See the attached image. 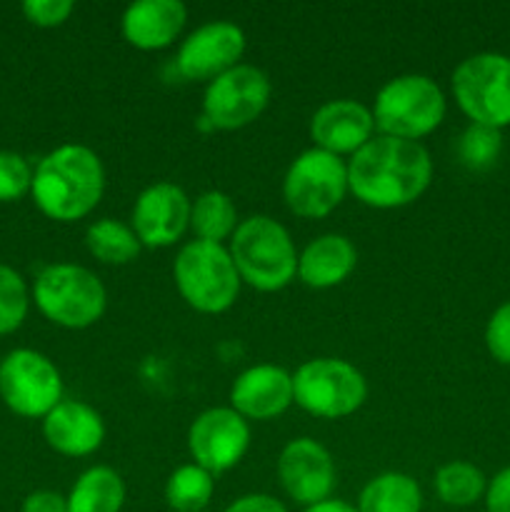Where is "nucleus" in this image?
Returning a JSON list of instances; mask_svg holds the SVG:
<instances>
[{
	"instance_id": "22",
	"label": "nucleus",
	"mask_w": 510,
	"mask_h": 512,
	"mask_svg": "<svg viewBox=\"0 0 510 512\" xmlns=\"http://www.w3.org/2000/svg\"><path fill=\"white\" fill-rule=\"evenodd\" d=\"M358 512H420L423 510V490L418 480L408 473L388 470L365 483L360 490Z\"/></svg>"
},
{
	"instance_id": "25",
	"label": "nucleus",
	"mask_w": 510,
	"mask_h": 512,
	"mask_svg": "<svg viewBox=\"0 0 510 512\" xmlns=\"http://www.w3.org/2000/svg\"><path fill=\"white\" fill-rule=\"evenodd\" d=\"M433 488L440 503L448 508H470L485 498L488 480L483 470L475 468L468 460H450L435 470Z\"/></svg>"
},
{
	"instance_id": "27",
	"label": "nucleus",
	"mask_w": 510,
	"mask_h": 512,
	"mask_svg": "<svg viewBox=\"0 0 510 512\" xmlns=\"http://www.w3.org/2000/svg\"><path fill=\"white\" fill-rule=\"evenodd\" d=\"M503 153V135L498 128L470 123L458 140V158L470 170L493 168Z\"/></svg>"
},
{
	"instance_id": "16",
	"label": "nucleus",
	"mask_w": 510,
	"mask_h": 512,
	"mask_svg": "<svg viewBox=\"0 0 510 512\" xmlns=\"http://www.w3.org/2000/svg\"><path fill=\"white\" fill-rule=\"evenodd\" d=\"M308 130L313 148L343 158V155H355L375 138V118L373 110L360 100L338 98L315 110Z\"/></svg>"
},
{
	"instance_id": "23",
	"label": "nucleus",
	"mask_w": 510,
	"mask_h": 512,
	"mask_svg": "<svg viewBox=\"0 0 510 512\" xmlns=\"http://www.w3.org/2000/svg\"><path fill=\"white\" fill-rule=\"evenodd\" d=\"M240 225L238 208L223 190H205L190 205V230L195 240L225 245Z\"/></svg>"
},
{
	"instance_id": "12",
	"label": "nucleus",
	"mask_w": 510,
	"mask_h": 512,
	"mask_svg": "<svg viewBox=\"0 0 510 512\" xmlns=\"http://www.w3.org/2000/svg\"><path fill=\"white\" fill-rule=\"evenodd\" d=\"M250 448V423L233 408H208L190 423L188 453L195 465L220 475L233 470Z\"/></svg>"
},
{
	"instance_id": "31",
	"label": "nucleus",
	"mask_w": 510,
	"mask_h": 512,
	"mask_svg": "<svg viewBox=\"0 0 510 512\" xmlns=\"http://www.w3.org/2000/svg\"><path fill=\"white\" fill-rule=\"evenodd\" d=\"M73 0H25L23 15L38 28H58L73 15Z\"/></svg>"
},
{
	"instance_id": "13",
	"label": "nucleus",
	"mask_w": 510,
	"mask_h": 512,
	"mask_svg": "<svg viewBox=\"0 0 510 512\" xmlns=\"http://www.w3.org/2000/svg\"><path fill=\"white\" fill-rule=\"evenodd\" d=\"M275 473L283 493L303 508L330 500L338 485L333 455L313 438H295L285 443Z\"/></svg>"
},
{
	"instance_id": "26",
	"label": "nucleus",
	"mask_w": 510,
	"mask_h": 512,
	"mask_svg": "<svg viewBox=\"0 0 510 512\" xmlns=\"http://www.w3.org/2000/svg\"><path fill=\"white\" fill-rule=\"evenodd\" d=\"M215 495V475L200 465H180L165 483V503L173 512H205Z\"/></svg>"
},
{
	"instance_id": "30",
	"label": "nucleus",
	"mask_w": 510,
	"mask_h": 512,
	"mask_svg": "<svg viewBox=\"0 0 510 512\" xmlns=\"http://www.w3.org/2000/svg\"><path fill=\"white\" fill-rule=\"evenodd\" d=\"M485 348L500 365H510V300L490 315L485 325Z\"/></svg>"
},
{
	"instance_id": "17",
	"label": "nucleus",
	"mask_w": 510,
	"mask_h": 512,
	"mask_svg": "<svg viewBox=\"0 0 510 512\" xmlns=\"http://www.w3.org/2000/svg\"><path fill=\"white\" fill-rule=\"evenodd\" d=\"M295 403L293 373L280 365L260 363L243 370L230 388V408L245 420H275Z\"/></svg>"
},
{
	"instance_id": "34",
	"label": "nucleus",
	"mask_w": 510,
	"mask_h": 512,
	"mask_svg": "<svg viewBox=\"0 0 510 512\" xmlns=\"http://www.w3.org/2000/svg\"><path fill=\"white\" fill-rule=\"evenodd\" d=\"M20 512H68V500L55 490H35L23 500Z\"/></svg>"
},
{
	"instance_id": "15",
	"label": "nucleus",
	"mask_w": 510,
	"mask_h": 512,
	"mask_svg": "<svg viewBox=\"0 0 510 512\" xmlns=\"http://www.w3.org/2000/svg\"><path fill=\"white\" fill-rule=\"evenodd\" d=\"M245 53V33L230 20H213L195 28L180 43L175 68L185 80H215L240 65Z\"/></svg>"
},
{
	"instance_id": "8",
	"label": "nucleus",
	"mask_w": 510,
	"mask_h": 512,
	"mask_svg": "<svg viewBox=\"0 0 510 512\" xmlns=\"http://www.w3.org/2000/svg\"><path fill=\"white\" fill-rule=\"evenodd\" d=\"M348 193V160L320 148L303 150L285 170L283 200L303 220L328 218Z\"/></svg>"
},
{
	"instance_id": "4",
	"label": "nucleus",
	"mask_w": 510,
	"mask_h": 512,
	"mask_svg": "<svg viewBox=\"0 0 510 512\" xmlns=\"http://www.w3.org/2000/svg\"><path fill=\"white\" fill-rule=\"evenodd\" d=\"M370 110L380 135L420 143L443 123L448 103L440 85L430 75L405 73L380 85Z\"/></svg>"
},
{
	"instance_id": "10",
	"label": "nucleus",
	"mask_w": 510,
	"mask_h": 512,
	"mask_svg": "<svg viewBox=\"0 0 510 512\" xmlns=\"http://www.w3.org/2000/svg\"><path fill=\"white\" fill-rule=\"evenodd\" d=\"M273 85L265 70L240 63L205 85L203 125L210 130H240L268 108Z\"/></svg>"
},
{
	"instance_id": "19",
	"label": "nucleus",
	"mask_w": 510,
	"mask_h": 512,
	"mask_svg": "<svg viewBox=\"0 0 510 512\" xmlns=\"http://www.w3.org/2000/svg\"><path fill=\"white\" fill-rule=\"evenodd\" d=\"M188 8L180 0H135L120 18V30L128 45L153 53L170 48L183 33Z\"/></svg>"
},
{
	"instance_id": "11",
	"label": "nucleus",
	"mask_w": 510,
	"mask_h": 512,
	"mask_svg": "<svg viewBox=\"0 0 510 512\" xmlns=\"http://www.w3.org/2000/svg\"><path fill=\"white\" fill-rule=\"evenodd\" d=\"M0 398L20 418H45L63 400L60 370L38 350H13L0 360Z\"/></svg>"
},
{
	"instance_id": "20",
	"label": "nucleus",
	"mask_w": 510,
	"mask_h": 512,
	"mask_svg": "<svg viewBox=\"0 0 510 512\" xmlns=\"http://www.w3.org/2000/svg\"><path fill=\"white\" fill-rule=\"evenodd\" d=\"M358 265V250L350 238L325 233L298 253V280L313 290H330L345 283Z\"/></svg>"
},
{
	"instance_id": "14",
	"label": "nucleus",
	"mask_w": 510,
	"mask_h": 512,
	"mask_svg": "<svg viewBox=\"0 0 510 512\" xmlns=\"http://www.w3.org/2000/svg\"><path fill=\"white\" fill-rule=\"evenodd\" d=\"M190 205L193 200L180 185L160 180L135 198L130 228L143 248H170L190 230Z\"/></svg>"
},
{
	"instance_id": "2",
	"label": "nucleus",
	"mask_w": 510,
	"mask_h": 512,
	"mask_svg": "<svg viewBox=\"0 0 510 512\" xmlns=\"http://www.w3.org/2000/svg\"><path fill=\"white\" fill-rule=\"evenodd\" d=\"M105 193V168L93 148L65 143L50 150L33 170L35 205L58 223L83 220L98 208Z\"/></svg>"
},
{
	"instance_id": "21",
	"label": "nucleus",
	"mask_w": 510,
	"mask_h": 512,
	"mask_svg": "<svg viewBox=\"0 0 510 512\" xmlns=\"http://www.w3.org/2000/svg\"><path fill=\"white\" fill-rule=\"evenodd\" d=\"M125 480L108 465H93L78 475L68 500V512H120L125 505Z\"/></svg>"
},
{
	"instance_id": "35",
	"label": "nucleus",
	"mask_w": 510,
	"mask_h": 512,
	"mask_svg": "<svg viewBox=\"0 0 510 512\" xmlns=\"http://www.w3.org/2000/svg\"><path fill=\"white\" fill-rule=\"evenodd\" d=\"M303 512H358V510H355V505L345 503V500L330 498V500H325V503H318V505H310V508H303Z\"/></svg>"
},
{
	"instance_id": "24",
	"label": "nucleus",
	"mask_w": 510,
	"mask_h": 512,
	"mask_svg": "<svg viewBox=\"0 0 510 512\" xmlns=\"http://www.w3.org/2000/svg\"><path fill=\"white\" fill-rule=\"evenodd\" d=\"M85 248L103 265H128L138 258L143 245L128 223L100 218L85 230Z\"/></svg>"
},
{
	"instance_id": "33",
	"label": "nucleus",
	"mask_w": 510,
	"mask_h": 512,
	"mask_svg": "<svg viewBox=\"0 0 510 512\" xmlns=\"http://www.w3.org/2000/svg\"><path fill=\"white\" fill-rule=\"evenodd\" d=\"M223 512H288V508L275 495L248 493L235 498Z\"/></svg>"
},
{
	"instance_id": "5",
	"label": "nucleus",
	"mask_w": 510,
	"mask_h": 512,
	"mask_svg": "<svg viewBox=\"0 0 510 512\" xmlns=\"http://www.w3.org/2000/svg\"><path fill=\"white\" fill-rule=\"evenodd\" d=\"M173 278L180 298L203 315H220L233 308L243 288L228 245L195 238L175 255Z\"/></svg>"
},
{
	"instance_id": "7",
	"label": "nucleus",
	"mask_w": 510,
	"mask_h": 512,
	"mask_svg": "<svg viewBox=\"0 0 510 512\" xmlns=\"http://www.w3.org/2000/svg\"><path fill=\"white\" fill-rule=\"evenodd\" d=\"M295 405L320 420L358 413L368 398L365 375L343 358L305 360L293 373Z\"/></svg>"
},
{
	"instance_id": "9",
	"label": "nucleus",
	"mask_w": 510,
	"mask_h": 512,
	"mask_svg": "<svg viewBox=\"0 0 510 512\" xmlns=\"http://www.w3.org/2000/svg\"><path fill=\"white\" fill-rule=\"evenodd\" d=\"M453 98L470 123L488 128L510 125V58L503 53H475L450 78Z\"/></svg>"
},
{
	"instance_id": "1",
	"label": "nucleus",
	"mask_w": 510,
	"mask_h": 512,
	"mask_svg": "<svg viewBox=\"0 0 510 512\" xmlns=\"http://www.w3.org/2000/svg\"><path fill=\"white\" fill-rule=\"evenodd\" d=\"M433 180V158L423 143L375 135L348 158V190L375 210L415 203Z\"/></svg>"
},
{
	"instance_id": "32",
	"label": "nucleus",
	"mask_w": 510,
	"mask_h": 512,
	"mask_svg": "<svg viewBox=\"0 0 510 512\" xmlns=\"http://www.w3.org/2000/svg\"><path fill=\"white\" fill-rule=\"evenodd\" d=\"M485 512H510V465L488 480L485 490Z\"/></svg>"
},
{
	"instance_id": "28",
	"label": "nucleus",
	"mask_w": 510,
	"mask_h": 512,
	"mask_svg": "<svg viewBox=\"0 0 510 512\" xmlns=\"http://www.w3.org/2000/svg\"><path fill=\"white\" fill-rule=\"evenodd\" d=\"M30 308L28 285L23 275L0 263V335H10L23 325Z\"/></svg>"
},
{
	"instance_id": "18",
	"label": "nucleus",
	"mask_w": 510,
	"mask_h": 512,
	"mask_svg": "<svg viewBox=\"0 0 510 512\" xmlns=\"http://www.w3.org/2000/svg\"><path fill=\"white\" fill-rule=\"evenodd\" d=\"M43 438L65 458H88L105 440L103 415L83 400H60L43 418Z\"/></svg>"
},
{
	"instance_id": "29",
	"label": "nucleus",
	"mask_w": 510,
	"mask_h": 512,
	"mask_svg": "<svg viewBox=\"0 0 510 512\" xmlns=\"http://www.w3.org/2000/svg\"><path fill=\"white\" fill-rule=\"evenodd\" d=\"M33 188V168L13 150H0V203L20 200Z\"/></svg>"
},
{
	"instance_id": "3",
	"label": "nucleus",
	"mask_w": 510,
	"mask_h": 512,
	"mask_svg": "<svg viewBox=\"0 0 510 512\" xmlns=\"http://www.w3.org/2000/svg\"><path fill=\"white\" fill-rule=\"evenodd\" d=\"M240 280L258 293H278L298 278V250L288 228L270 215L240 220L228 240Z\"/></svg>"
},
{
	"instance_id": "6",
	"label": "nucleus",
	"mask_w": 510,
	"mask_h": 512,
	"mask_svg": "<svg viewBox=\"0 0 510 512\" xmlns=\"http://www.w3.org/2000/svg\"><path fill=\"white\" fill-rule=\"evenodd\" d=\"M33 300L40 313L65 330H85L98 323L108 308V290L90 268L55 263L38 273Z\"/></svg>"
}]
</instances>
